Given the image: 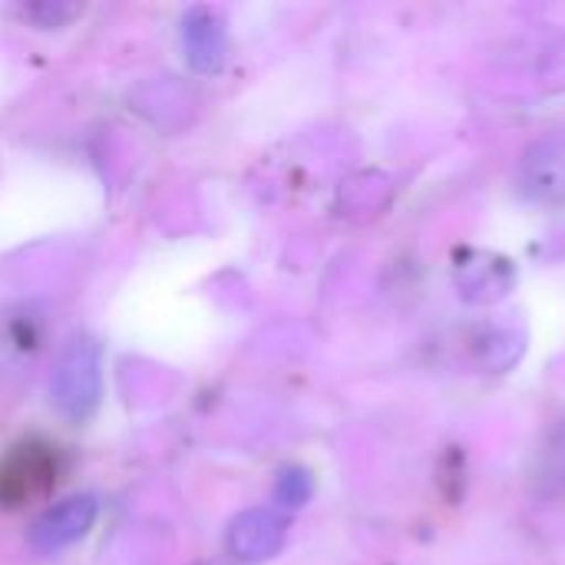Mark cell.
Listing matches in <instances>:
<instances>
[{
	"label": "cell",
	"mask_w": 565,
	"mask_h": 565,
	"mask_svg": "<svg viewBox=\"0 0 565 565\" xmlns=\"http://www.w3.org/2000/svg\"><path fill=\"white\" fill-rule=\"evenodd\" d=\"M516 189L536 205H565V132H553L523 152Z\"/></svg>",
	"instance_id": "obj_2"
},
{
	"label": "cell",
	"mask_w": 565,
	"mask_h": 565,
	"mask_svg": "<svg viewBox=\"0 0 565 565\" xmlns=\"http://www.w3.org/2000/svg\"><path fill=\"white\" fill-rule=\"evenodd\" d=\"M96 354L76 344L56 371V401L70 417H86L96 404Z\"/></svg>",
	"instance_id": "obj_4"
},
{
	"label": "cell",
	"mask_w": 565,
	"mask_h": 565,
	"mask_svg": "<svg viewBox=\"0 0 565 565\" xmlns=\"http://www.w3.org/2000/svg\"><path fill=\"white\" fill-rule=\"evenodd\" d=\"M93 516H96L93 497H73V500L53 507L43 520H36V526L30 533V543L40 553H56V550L76 543L93 526Z\"/></svg>",
	"instance_id": "obj_3"
},
{
	"label": "cell",
	"mask_w": 565,
	"mask_h": 565,
	"mask_svg": "<svg viewBox=\"0 0 565 565\" xmlns=\"http://www.w3.org/2000/svg\"><path fill=\"white\" fill-rule=\"evenodd\" d=\"M252 523H255V533L242 523V526H235V536H232V546L235 550H242L245 553V559H262V556H268L278 543H281V523H275L271 516H265V513H255L252 516Z\"/></svg>",
	"instance_id": "obj_5"
},
{
	"label": "cell",
	"mask_w": 565,
	"mask_h": 565,
	"mask_svg": "<svg viewBox=\"0 0 565 565\" xmlns=\"http://www.w3.org/2000/svg\"><path fill=\"white\" fill-rule=\"evenodd\" d=\"M281 493H288L291 503L298 507V503L308 497V480H305V473H285V477H281Z\"/></svg>",
	"instance_id": "obj_7"
},
{
	"label": "cell",
	"mask_w": 565,
	"mask_h": 565,
	"mask_svg": "<svg viewBox=\"0 0 565 565\" xmlns=\"http://www.w3.org/2000/svg\"><path fill=\"white\" fill-rule=\"evenodd\" d=\"M60 450L46 440H23L0 460V510H20L53 493Z\"/></svg>",
	"instance_id": "obj_1"
},
{
	"label": "cell",
	"mask_w": 565,
	"mask_h": 565,
	"mask_svg": "<svg viewBox=\"0 0 565 565\" xmlns=\"http://www.w3.org/2000/svg\"><path fill=\"white\" fill-rule=\"evenodd\" d=\"M546 490H553V487H565V424H559L553 434H550V440H546V447H543V454H540V477H536Z\"/></svg>",
	"instance_id": "obj_6"
}]
</instances>
